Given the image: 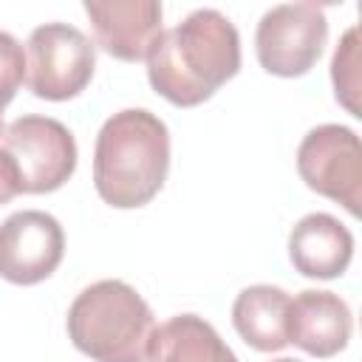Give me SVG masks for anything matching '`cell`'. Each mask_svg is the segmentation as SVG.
I'll use <instances>...</instances> for the list:
<instances>
[{"label": "cell", "instance_id": "1", "mask_svg": "<svg viewBox=\"0 0 362 362\" xmlns=\"http://www.w3.org/2000/svg\"><path fill=\"white\" fill-rule=\"evenodd\" d=\"M240 71V34L218 8H195L164 31L147 57V79L175 107H195Z\"/></svg>", "mask_w": 362, "mask_h": 362}, {"label": "cell", "instance_id": "13", "mask_svg": "<svg viewBox=\"0 0 362 362\" xmlns=\"http://www.w3.org/2000/svg\"><path fill=\"white\" fill-rule=\"evenodd\" d=\"M147 362H238V356L204 317L178 314L153 328Z\"/></svg>", "mask_w": 362, "mask_h": 362}, {"label": "cell", "instance_id": "5", "mask_svg": "<svg viewBox=\"0 0 362 362\" xmlns=\"http://www.w3.org/2000/svg\"><path fill=\"white\" fill-rule=\"evenodd\" d=\"M325 40L328 20L317 3H283L260 17L255 31V51L266 74L294 79L317 65Z\"/></svg>", "mask_w": 362, "mask_h": 362}, {"label": "cell", "instance_id": "10", "mask_svg": "<svg viewBox=\"0 0 362 362\" xmlns=\"http://www.w3.org/2000/svg\"><path fill=\"white\" fill-rule=\"evenodd\" d=\"M354 334V317L348 303L334 291L305 288L291 297L288 305V342L300 351L328 359L337 356Z\"/></svg>", "mask_w": 362, "mask_h": 362}, {"label": "cell", "instance_id": "6", "mask_svg": "<svg viewBox=\"0 0 362 362\" xmlns=\"http://www.w3.org/2000/svg\"><path fill=\"white\" fill-rule=\"evenodd\" d=\"M297 173L308 189L342 204L359 218L362 204V147L345 124H320L297 147Z\"/></svg>", "mask_w": 362, "mask_h": 362}, {"label": "cell", "instance_id": "17", "mask_svg": "<svg viewBox=\"0 0 362 362\" xmlns=\"http://www.w3.org/2000/svg\"><path fill=\"white\" fill-rule=\"evenodd\" d=\"M3 136H6V124H3V113H0V141H3Z\"/></svg>", "mask_w": 362, "mask_h": 362}, {"label": "cell", "instance_id": "15", "mask_svg": "<svg viewBox=\"0 0 362 362\" xmlns=\"http://www.w3.org/2000/svg\"><path fill=\"white\" fill-rule=\"evenodd\" d=\"M23 79H25L23 45L8 31H0V113L14 99V93L23 85Z\"/></svg>", "mask_w": 362, "mask_h": 362}, {"label": "cell", "instance_id": "18", "mask_svg": "<svg viewBox=\"0 0 362 362\" xmlns=\"http://www.w3.org/2000/svg\"><path fill=\"white\" fill-rule=\"evenodd\" d=\"M274 362H300V359H291V356H280V359H274Z\"/></svg>", "mask_w": 362, "mask_h": 362}, {"label": "cell", "instance_id": "14", "mask_svg": "<svg viewBox=\"0 0 362 362\" xmlns=\"http://www.w3.org/2000/svg\"><path fill=\"white\" fill-rule=\"evenodd\" d=\"M331 82H334V93L337 102L351 113V116H362L359 110V28L351 25L331 59Z\"/></svg>", "mask_w": 362, "mask_h": 362}, {"label": "cell", "instance_id": "11", "mask_svg": "<svg viewBox=\"0 0 362 362\" xmlns=\"http://www.w3.org/2000/svg\"><path fill=\"white\" fill-rule=\"evenodd\" d=\"M288 257L303 277L334 280L345 274L354 257V235L328 212L300 218L288 235Z\"/></svg>", "mask_w": 362, "mask_h": 362}, {"label": "cell", "instance_id": "12", "mask_svg": "<svg viewBox=\"0 0 362 362\" xmlns=\"http://www.w3.org/2000/svg\"><path fill=\"white\" fill-rule=\"evenodd\" d=\"M288 305L291 297L280 286H246L232 303V325L249 348L283 351L288 345Z\"/></svg>", "mask_w": 362, "mask_h": 362}, {"label": "cell", "instance_id": "16", "mask_svg": "<svg viewBox=\"0 0 362 362\" xmlns=\"http://www.w3.org/2000/svg\"><path fill=\"white\" fill-rule=\"evenodd\" d=\"M20 192H23V181H20L17 161L11 158V153L0 141V206L8 204L11 198H17Z\"/></svg>", "mask_w": 362, "mask_h": 362}, {"label": "cell", "instance_id": "7", "mask_svg": "<svg viewBox=\"0 0 362 362\" xmlns=\"http://www.w3.org/2000/svg\"><path fill=\"white\" fill-rule=\"evenodd\" d=\"M3 147L20 170L23 192L42 195L59 189L76 170L74 133L51 116H20L6 127Z\"/></svg>", "mask_w": 362, "mask_h": 362}, {"label": "cell", "instance_id": "2", "mask_svg": "<svg viewBox=\"0 0 362 362\" xmlns=\"http://www.w3.org/2000/svg\"><path fill=\"white\" fill-rule=\"evenodd\" d=\"M167 170L170 130L156 113L127 107L102 124L93 147V187L105 204L116 209L150 204L164 187Z\"/></svg>", "mask_w": 362, "mask_h": 362}, {"label": "cell", "instance_id": "3", "mask_svg": "<svg viewBox=\"0 0 362 362\" xmlns=\"http://www.w3.org/2000/svg\"><path fill=\"white\" fill-rule=\"evenodd\" d=\"M68 337L93 362H144L156 328L144 297L124 280H99L68 308Z\"/></svg>", "mask_w": 362, "mask_h": 362}, {"label": "cell", "instance_id": "4", "mask_svg": "<svg viewBox=\"0 0 362 362\" xmlns=\"http://www.w3.org/2000/svg\"><path fill=\"white\" fill-rule=\"evenodd\" d=\"M96 68V45L68 23L37 25L25 48V82L37 99L65 102L79 96Z\"/></svg>", "mask_w": 362, "mask_h": 362}, {"label": "cell", "instance_id": "9", "mask_svg": "<svg viewBox=\"0 0 362 362\" xmlns=\"http://www.w3.org/2000/svg\"><path fill=\"white\" fill-rule=\"evenodd\" d=\"M85 14L93 23L99 48L122 62L147 59L164 34V8L156 0H88Z\"/></svg>", "mask_w": 362, "mask_h": 362}, {"label": "cell", "instance_id": "8", "mask_svg": "<svg viewBox=\"0 0 362 362\" xmlns=\"http://www.w3.org/2000/svg\"><path fill=\"white\" fill-rule=\"evenodd\" d=\"M65 255L59 221L40 209H23L0 223V277L14 286L48 280Z\"/></svg>", "mask_w": 362, "mask_h": 362}]
</instances>
